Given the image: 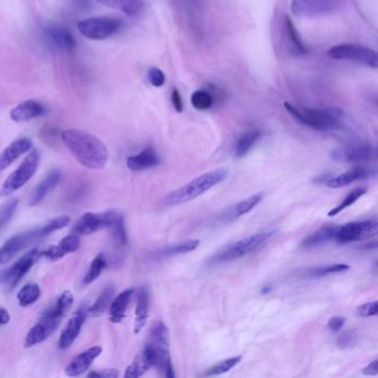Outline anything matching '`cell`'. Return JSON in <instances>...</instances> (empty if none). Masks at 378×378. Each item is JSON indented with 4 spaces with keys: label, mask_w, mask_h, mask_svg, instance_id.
I'll return each instance as SVG.
<instances>
[{
    "label": "cell",
    "mask_w": 378,
    "mask_h": 378,
    "mask_svg": "<svg viewBox=\"0 0 378 378\" xmlns=\"http://www.w3.org/2000/svg\"><path fill=\"white\" fill-rule=\"evenodd\" d=\"M61 140L77 161L91 170L103 169L108 162L109 152L99 138L84 130L68 129L61 133Z\"/></svg>",
    "instance_id": "6da1fadb"
},
{
    "label": "cell",
    "mask_w": 378,
    "mask_h": 378,
    "mask_svg": "<svg viewBox=\"0 0 378 378\" xmlns=\"http://www.w3.org/2000/svg\"><path fill=\"white\" fill-rule=\"evenodd\" d=\"M74 304V295L69 291L63 292L51 306L45 311L41 318L32 326L25 339V347L36 346L49 339L60 325L63 316L66 315Z\"/></svg>",
    "instance_id": "7a4b0ae2"
},
{
    "label": "cell",
    "mask_w": 378,
    "mask_h": 378,
    "mask_svg": "<svg viewBox=\"0 0 378 378\" xmlns=\"http://www.w3.org/2000/svg\"><path fill=\"white\" fill-rule=\"evenodd\" d=\"M228 176V170L226 169H216L202 174L197 179L192 180L180 189L174 190L164 199L167 205H179L187 203L200 197L205 192L223 182Z\"/></svg>",
    "instance_id": "3957f363"
},
{
    "label": "cell",
    "mask_w": 378,
    "mask_h": 378,
    "mask_svg": "<svg viewBox=\"0 0 378 378\" xmlns=\"http://www.w3.org/2000/svg\"><path fill=\"white\" fill-rule=\"evenodd\" d=\"M284 108L295 120L318 131H329L341 126L343 112L339 108L302 109L289 103H284Z\"/></svg>",
    "instance_id": "277c9868"
},
{
    "label": "cell",
    "mask_w": 378,
    "mask_h": 378,
    "mask_svg": "<svg viewBox=\"0 0 378 378\" xmlns=\"http://www.w3.org/2000/svg\"><path fill=\"white\" fill-rule=\"evenodd\" d=\"M275 233L276 231L261 232V233L253 234L240 241L234 242L213 255L210 259V263L216 264V263L231 262V261L243 258L245 255L255 252L256 249L268 243Z\"/></svg>",
    "instance_id": "5b68a950"
},
{
    "label": "cell",
    "mask_w": 378,
    "mask_h": 378,
    "mask_svg": "<svg viewBox=\"0 0 378 378\" xmlns=\"http://www.w3.org/2000/svg\"><path fill=\"white\" fill-rule=\"evenodd\" d=\"M124 22L116 17L100 16L84 19L78 22V30L84 38L105 40L116 34Z\"/></svg>",
    "instance_id": "8992f818"
},
{
    "label": "cell",
    "mask_w": 378,
    "mask_h": 378,
    "mask_svg": "<svg viewBox=\"0 0 378 378\" xmlns=\"http://www.w3.org/2000/svg\"><path fill=\"white\" fill-rule=\"evenodd\" d=\"M39 163V150H32V152L27 155L26 158L20 163V166L7 178L3 188L0 190V195L7 197V195H11L13 192L24 187L25 184L30 181L36 174Z\"/></svg>",
    "instance_id": "52a82bcc"
},
{
    "label": "cell",
    "mask_w": 378,
    "mask_h": 378,
    "mask_svg": "<svg viewBox=\"0 0 378 378\" xmlns=\"http://www.w3.org/2000/svg\"><path fill=\"white\" fill-rule=\"evenodd\" d=\"M48 235L49 234H48L45 226L13 235L0 247V266H4L6 263L11 262L17 254L22 252L25 249L32 245V243L38 242L39 240L48 237Z\"/></svg>",
    "instance_id": "ba28073f"
},
{
    "label": "cell",
    "mask_w": 378,
    "mask_h": 378,
    "mask_svg": "<svg viewBox=\"0 0 378 378\" xmlns=\"http://www.w3.org/2000/svg\"><path fill=\"white\" fill-rule=\"evenodd\" d=\"M327 56L334 60L356 61L374 69L378 67L377 53L375 50L370 49L364 46L341 44V45L332 47L327 51Z\"/></svg>",
    "instance_id": "9c48e42d"
},
{
    "label": "cell",
    "mask_w": 378,
    "mask_h": 378,
    "mask_svg": "<svg viewBox=\"0 0 378 378\" xmlns=\"http://www.w3.org/2000/svg\"><path fill=\"white\" fill-rule=\"evenodd\" d=\"M40 256L41 253L37 249H30L17 262L13 263V266L0 271V285L6 284L8 289L16 287Z\"/></svg>",
    "instance_id": "30bf717a"
},
{
    "label": "cell",
    "mask_w": 378,
    "mask_h": 378,
    "mask_svg": "<svg viewBox=\"0 0 378 378\" xmlns=\"http://www.w3.org/2000/svg\"><path fill=\"white\" fill-rule=\"evenodd\" d=\"M377 232L378 223L375 219L349 222L344 226H339L335 240L339 243L364 241L375 237Z\"/></svg>",
    "instance_id": "8fae6325"
},
{
    "label": "cell",
    "mask_w": 378,
    "mask_h": 378,
    "mask_svg": "<svg viewBox=\"0 0 378 378\" xmlns=\"http://www.w3.org/2000/svg\"><path fill=\"white\" fill-rule=\"evenodd\" d=\"M343 0H292V13L302 18L324 16L341 8Z\"/></svg>",
    "instance_id": "7c38bea8"
},
{
    "label": "cell",
    "mask_w": 378,
    "mask_h": 378,
    "mask_svg": "<svg viewBox=\"0 0 378 378\" xmlns=\"http://www.w3.org/2000/svg\"><path fill=\"white\" fill-rule=\"evenodd\" d=\"M116 211L103 213H86L74 226V231L79 235H90L103 229H109L117 216Z\"/></svg>",
    "instance_id": "4fadbf2b"
},
{
    "label": "cell",
    "mask_w": 378,
    "mask_h": 378,
    "mask_svg": "<svg viewBox=\"0 0 378 378\" xmlns=\"http://www.w3.org/2000/svg\"><path fill=\"white\" fill-rule=\"evenodd\" d=\"M89 306L84 305L82 308L74 313V315L68 320L66 327L61 332L60 339H59V348L67 349L74 344L77 337H79L80 331L84 322L89 315Z\"/></svg>",
    "instance_id": "5bb4252c"
},
{
    "label": "cell",
    "mask_w": 378,
    "mask_h": 378,
    "mask_svg": "<svg viewBox=\"0 0 378 378\" xmlns=\"http://www.w3.org/2000/svg\"><path fill=\"white\" fill-rule=\"evenodd\" d=\"M147 343L155 349L157 360L170 355V333L162 320L153 323Z\"/></svg>",
    "instance_id": "9a60e30c"
},
{
    "label": "cell",
    "mask_w": 378,
    "mask_h": 378,
    "mask_svg": "<svg viewBox=\"0 0 378 378\" xmlns=\"http://www.w3.org/2000/svg\"><path fill=\"white\" fill-rule=\"evenodd\" d=\"M101 353H103L101 346H92L86 349L82 354L77 355L76 358L70 360L66 366L65 373L69 377H77L86 373L92 365V363L95 362L96 358H99Z\"/></svg>",
    "instance_id": "2e32d148"
},
{
    "label": "cell",
    "mask_w": 378,
    "mask_h": 378,
    "mask_svg": "<svg viewBox=\"0 0 378 378\" xmlns=\"http://www.w3.org/2000/svg\"><path fill=\"white\" fill-rule=\"evenodd\" d=\"M46 37L49 40L51 45L57 49L70 53L77 47L76 38L71 34L70 30H67L60 25H48L45 30Z\"/></svg>",
    "instance_id": "e0dca14e"
},
{
    "label": "cell",
    "mask_w": 378,
    "mask_h": 378,
    "mask_svg": "<svg viewBox=\"0 0 378 378\" xmlns=\"http://www.w3.org/2000/svg\"><path fill=\"white\" fill-rule=\"evenodd\" d=\"M157 365V354L151 345L145 344V348L142 349L131 365L126 368L124 376L128 378H137L147 373L151 367Z\"/></svg>",
    "instance_id": "ac0fdd59"
},
{
    "label": "cell",
    "mask_w": 378,
    "mask_h": 378,
    "mask_svg": "<svg viewBox=\"0 0 378 378\" xmlns=\"http://www.w3.org/2000/svg\"><path fill=\"white\" fill-rule=\"evenodd\" d=\"M32 149V141L28 138H20L11 142L8 147L0 153V171H4L13 164L21 155L30 152Z\"/></svg>",
    "instance_id": "d6986e66"
},
{
    "label": "cell",
    "mask_w": 378,
    "mask_h": 378,
    "mask_svg": "<svg viewBox=\"0 0 378 378\" xmlns=\"http://www.w3.org/2000/svg\"><path fill=\"white\" fill-rule=\"evenodd\" d=\"M373 155V147L367 143L353 145L347 149L335 150L333 152L334 159L352 163L366 162V161L370 160Z\"/></svg>",
    "instance_id": "ffe728a7"
},
{
    "label": "cell",
    "mask_w": 378,
    "mask_h": 378,
    "mask_svg": "<svg viewBox=\"0 0 378 378\" xmlns=\"http://www.w3.org/2000/svg\"><path fill=\"white\" fill-rule=\"evenodd\" d=\"M46 108L36 100H27L11 110V118L15 122H27L45 115Z\"/></svg>",
    "instance_id": "44dd1931"
},
{
    "label": "cell",
    "mask_w": 378,
    "mask_h": 378,
    "mask_svg": "<svg viewBox=\"0 0 378 378\" xmlns=\"http://www.w3.org/2000/svg\"><path fill=\"white\" fill-rule=\"evenodd\" d=\"M160 162V157L152 147H147L138 155H131L126 159V166L132 171L148 170L159 166Z\"/></svg>",
    "instance_id": "7402d4cb"
},
{
    "label": "cell",
    "mask_w": 378,
    "mask_h": 378,
    "mask_svg": "<svg viewBox=\"0 0 378 378\" xmlns=\"http://www.w3.org/2000/svg\"><path fill=\"white\" fill-rule=\"evenodd\" d=\"M80 247V239L76 234H71L68 237H63L58 245H53L45 252L41 253L49 261H58L66 256L69 253L76 252Z\"/></svg>",
    "instance_id": "603a6c76"
},
{
    "label": "cell",
    "mask_w": 378,
    "mask_h": 378,
    "mask_svg": "<svg viewBox=\"0 0 378 378\" xmlns=\"http://www.w3.org/2000/svg\"><path fill=\"white\" fill-rule=\"evenodd\" d=\"M61 180V172L59 170L50 171L49 174L39 182L37 187L34 188L30 197V205L39 204L42 200L45 199L50 192L53 191Z\"/></svg>",
    "instance_id": "cb8c5ba5"
},
{
    "label": "cell",
    "mask_w": 378,
    "mask_h": 378,
    "mask_svg": "<svg viewBox=\"0 0 378 378\" xmlns=\"http://www.w3.org/2000/svg\"><path fill=\"white\" fill-rule=\"evenodd\" d=\"M134 294L133 289H126L121 292L120 294L113 297L109 305V316L112 323H120L126 318V310L131 302L132 296Z\"/></svg>",
    "instance_id": "d4e9b609"
},
{
    "label": "cell",
    "mask_w": 378,
    "mask_h": 378,
    "mask_svg": "<svg viewBox=\"0 0 378 378\" xmlns=\"http://www.w3.org/2000/svg\"><path fill=\"white\" fill-rule=\"evenodd\" d=\"M150 294L145 287H140L138 292L137 306H136V320H134V333L139 334L147 323L149 315Z\"/></svg>",
    "instance_id": "484cf974"
},
{
    "label": "cell",
    "mask_w": 378,
    "mask_h": 378,
    "mask_svg": "<svg viewBox=\"0 0 378 378\" xmlns=\"http://www.w3.org/2000/svg\"><path fill=\"white\" fill-rule=\"evenodd\" d=\"M368 176H370V172L366 169L355 167L352 170L347 171L345 174L332 176L331 179L326 182V185L332 189H339V188L346 187V185H349L353 182L358 181V180L365 179Z\"/></svg>",
    "instance_id": "4316f807"
},
{
    "label": "cell",
    "mask_w": 378,
    "mask_h": 378,
    "mask_svg": "<svg viewBox=\"0 0 378 378\" xmlns=\"http://www.w3.org/2000/svg\"><path fill=\"white\" fill-rule=\"evenodd\" d=\"M96 1L109 8L126 13V16L129 17L138 16L143 9L142 0H96Z\"/></svg>",
    "instance_id": "83f0119b"
},
{
    "label": "cell",
    "mask_w": 378,
    "mask_h": 378,
    "mask_svg": "<svg viewBox=\"0 0 378 378\" xmlns=\"http://www.w3.org/2000/svg\"><path fill=\"white\" fill-rule=\"evenodd\" d=\"M262 193H258V195H252V197L243 200V201H241V202L237 203V204L234 205V207L226 211L223 216H222V218H221V220H235V219L240 218V216H245L247 213L251 212L262 201Z\"/></svg>",
    "instance_id": "f1b7e54d"
},
{
    "label": "cell",
    "mask_w": 378,
    "mask_h": 378,
    "mask_svg": "<svg viewBox=\"0 0 378 378\" xmlns=\"http://www.w3.org/2000/svg\"><path fill=\"white\" fill-rule=\"evenodd\" d=\"M339 226H326L320 228L318 231L311 234L302 242V247L304 249H313V247H320L326 242L335 239Z\"/></svg>",
    "instance_id": "f546056e"
},
{
    "label": "cell",
    "mask_w": 378,
    "mask_h": 378,
    "mask_svg": "<svg viewBox=\"0 0 378 378\" xmlns=\"http://www.w3.org/2000/svg\"><path fill=\"white\" fill-rule=\"evenodd\" d=\"M113 296H115V287L109 285L101 292V294L98 296L95 302L92 303V305H89V308H89V314L93 316L103 314L109 308Z\"/></svg>",
    "instance_id": "4dcf8cb0"
},
{
    "label": "cell",
    "mask_w": 378,
    "mask_h": 378,
    "mask_svg": "<svg viewBox=\"0 0 378 378\" xmlns=\"http://www.w3.org/2000/svg\"><path fill=\"white\" fill-rule=\"evenodd\" d=\"M41 296V289L37 283H30L25 285L17 294L19 305L21 308H28L34 304Z\"/></svg>",
    "instance_id": "1f68e13d"
},
{
    "label": "cell",
    "mask_w": 378,
    "mask_h": 378,
    "mask_svg": "<svg viewBox=\"0 0 378 378\" xmlns=\"http://www.w3.org/2000/svg\"><path fill=\"white\" fill-rule=\"evenodd\" d=\"M260 137L261 132L259 130H251L242 134L235 145V155L237 158H243L245 155H247Z\"/></svg>",
    "instance_id": "d6a6232c"
},
{
    "label": "cell",
    "mask_w": 378,
    "mask_h": 378,
    "mask_svg": "<svg viewBox=\"0 0 378 378\" xmlns=\"http://www.w3.org/2000/svg\"><path fill=\"white\" fill-rule=\"evenodd\" d=\"M108 266V261L105 258V255L103 253H100L93 259L90 266L89 270L84 275L82 283L84 285H89V284L93 283L96 280L103 274V270Z\"/></svg>",
    "instance_id": "836d02e7"
},
{
    "label": "cell",
    "mask_w": 378,
    "mask_h": 378,
    "mask_svg": "<svg viewBox=\"0 0 378 378\" xmlns=\"http://www.w3.org/2000/svg\"><path fill=\"white\" fill-rule=\"evenodd\" d=\"M199 245V240H188V241L181 242V243H178V245H170V247L163 249L162 251H160L157 254V256L168 258V256H174V255L184 254V253L195 251Z\"/></svg>",
    "instance_id": "e575fe53"
},
{
    "label": "cell",
    "mask_w": 378,
    "mask_h": 378,
    "mask_svg": "<svg viewBox=\"0 0 378 378\" xmlns=\"http://www.w3.org/2000/svg\"><path fill=\"white\" fill-rule=\"evenodd\" d=\"M109 230H110L113 241L116 245H118L119 247H126L128 245L124 216H121L120 213H117L116 218L112 221Z\"/></svg>",
    "instance_id": "d590c367"
},
{
    "label": "cell",
    "mask_w": 378,
    "mask_h": 378,
    "mask_svg": "<svg viewBox=\"0 0 378 378\" xmlns=\"http://www.w3.org/2000/svg\"><path fill=\"white\" fill-rule=\"evenodd\" d=\"M285 30H287V38L291 42L292 47L294 49L296 55L303 56L308 53V50L305 48L302 39L299 37V34L295 28L293 21L289 17H285Z\"/></svg>",
    "instance_id": "8d00e7d4"
},
{
    "label": "cell",
    "mask_w": 378,
    "mask_h": 378,
    "mask_svg": "<svg viewBox=\"0 0 378 378\" xmlns=\"http://www.w3.org/2000/svg\"><path fill=\"white\" fill-rule=\"evenodd\" d=\"M349 266L346 264H331V266H318V268H310L306 272V276L310 279H318L323 276L332 275V274L343 273L348 270Z\"/></svg>",
    "instance_id": "74e56055"
},
{
    "label": "cell",
    "mask_w": 378,
    "mask_h": 378,
    "mask_svg": "<svg viewBox=\"0 0 378 378\" xmlns=\"http://www.w3.org/2000/svg\"><path fill=\"white\" fill-rule=\"evenodd\" d=\"M365 188H356V189L352 190V191L349 192L348 195H347V197L337 205V208H334L333 210L330 211L329 216H337L341 211H344L345 209L349 208L351 205L354 204V203L356 202L360 197L365 195Z\"/></svg>",
    "instance_id": "f35d334b"
},
{
    "label": "cell",
    "mask_w": 378,
    "mask_h": 378,
    "mask_svg": "<svg viewBox=\"0 0 378 378\" xmlns=\"http://www.w3.org/2000/svg\"><path fill=\"white\" fill-rule=\"evenodd\" d=\"M191 103L197 110H208L214 103V99L210 91L197 90L192 93Z\"/></svg>",
    "instance_id": "ab89813d"
},
{
    "label": "cell",
    "mask_w": 378,
    "mask_h": 378,
    "mask_svg": "<svg viewBox=\"0 0 378 378\" xmlns=\"http://www.w3.org/2000/svg\"><path fill=\"white\" fill-rule=\"evenodd\" d=\"M242 356H234V358H228V360H222V362L216 364V366H213L210 370H207V373L204 374L205 376H216L222 375V374L228 373L229 370H231L232 368L235 367V366L241 362Z\"/></svg>",
    "instance_id": "60d3db41"
},
{
    "label": "cell",
    "mask_w": 378,
    "mask_h": 378,
    "mask_svg": "<svg viewBox=\"0 0 378 378\" xmlns=\"http://www.w3.org/2000/svg\"><path fill=\"white\" fill-rule=\"evenodd\" d=\"M19 204V200L17 197L6 201L0 207V229H3L6 224H8L9 221L13 219V214L16 212L17 207Z\"/></svg>",
    "instance_id": "b9f144b4"
},
{
    "label": "cell",
    "mask_w": 378,
    "mask_h": 378,
    "mask_svg": "<svg viewBox=\"0 0 378 378\" xmlns=\"http://www.w3.org/2000/svg\"><path fill=\"white\" fill-rule=\"evenodd\" d=\"M358 341V334L355 332H345L337 339V346L341 349H351L356 346Z\"/></svg>",
    "instance_id": "7bdbcfd3"
},
{
    "label": "cell",
    "mask_w": 378,
    "mask_h": 378,
    "mask_svg": "<svg viewBox=\"0 0 378 378\" xmlns=\"http://www.w3.org/2000/svg\"><path fill=\"white\" fill-rule=\"evenodd\" d=\"M148 80L153 87L160 88L166 84V74L159 68H151L148 72Z\"/></svg>",
    "instance_id": "ee69618b"
},
{
    "label": "cell",
    "mask_w": 378,
    "mask_h": 378,
    "mask_svg": "<svg viewBox=\"0 0 378 378\" xmlns=\"http://www.w3.org/2000/svg\"><path fill=\"white\" fill-rule=\"evenodd\" d=\"M378 313V303L376 301L374 302L366 303V304L360 305L358 308V315L360 318H370V316H376Z\"/></svg>",
    "instance_id": "f6af8a7d"
},
{
    "label": "cell",
    "mask_w": 378,
    "mask_h": 378,
    "mask_svg": "<svg viewBox=\"0 0 378 378\" xmlns=\"http://www.w3.org/2000/svg\"><path fill=\"white\" fill-rule=\"evenodd\" d=\"M345 322H346V320L344 318H341V316H334V318H332L329 320L327 327L333 333H337V332L341 331L344 327Z\"/></svg>",
    "instance_id": "bcb514c9"
},
{
    "label": "cell",
    "mask_w": 378,
    "mask_h": 378,
    "mask_svg": "<svg viewBox=\"0 0 378 378\" xmlns=\"http://www.w3.org/2000/svg\"><path fill=\"white\" fill-rule=\"evenodd\" d=\"M119 372L113 368L109 370H95L89 374V377L93 378H116L118 377Z\"/></svg>",
    "instance_id": "7dc6e473"
},
{
    "label": "cell",
    "mask_w": 378,
    "mask_h": 378,
    "mask_svg": "<svg viewBox=\"0 0 378 378\" xmlns=\"http://www.w3.org/2000/svg\"><path fill=\"white\" fill-rule=\"evenodd\" d=\"M171 101H172V105H174L176 112L181 113L183 111V100H182L179 90L174 89L172 95H171Z\"/></svg>",
    "instance_id": "c3c4849f"
},
{
    "label": "cell",
    "mask_w": 378,
    "mask_h": 378,
    "mask_svg": "<svg viewBox=\"0 0 378 378\" xmlns=\"http://www.w3.org/2000/svg\"><path fill=\"white\" fill-rule=\"evenodd\" d=\"M363 374L366 376H376L378 374V360H374L363 370Z\"/></svg>",
    "instance_id": "681fc988"
},
{
    "label": "cell",
    "mask_w": 378,
    "mask_h": 378,
    "mask_svg": "<svg viewBox=\"0 0 378 378\" xmlns=\"http://www.w3.org/2000/svg\"><path fill=\"white\" fill-rule=\"evenodd\" d=\"M11 320V315H9L8 311L6 308H0V325H6L9 323Z\"/></svg>",
    "instance_id": "f907efd6"
},
{
    "label": "cell",
    "mask_w": 378,
    "mask_h": 378,
    "mask_svg": "<svg viewBox=\"0 0 378 378\" xmlns=\"http://www.w3.org/2000/svg\"><path fill=\"white\" fill-rule=\"evenodd\" d=\"M333 174H322V176H318L315 179V182L318 184H326V182L331 179Z\"/></svg>",
    "instance_id": "816d5d0a"
},
{
    "label": "cell",
    "mask_w": 378,
    "mask_h": 378,
    "mask_svg": "<svg viewBox=\"0 0 378 378\" xmlns=\"http://www.w3.org/2000/svg\"><path fill=\"white\" fill-rule=\"evenodd\" d=\"M74 3L78 4L82 7H84V6H87L89 4V0H74Z\"/></svg>",
    "instance_id": "f5cc1de1"
},
{
    "label": "cell",
    "mask_w": 378,
    "mask_h": 378,
    "mask_svg": "<svg viewBox=\"0 0 378 378\" xmlns=\"http://www.w3.org/2000/svg\"><path fill=\"white\" fill-rule=\"evenodd\" d=\"M271 291H272V287H271V285H266V287L262 289V294H268Z\"/></svg>",
    "instance_id": "db71d44e"
}]
</instances>
